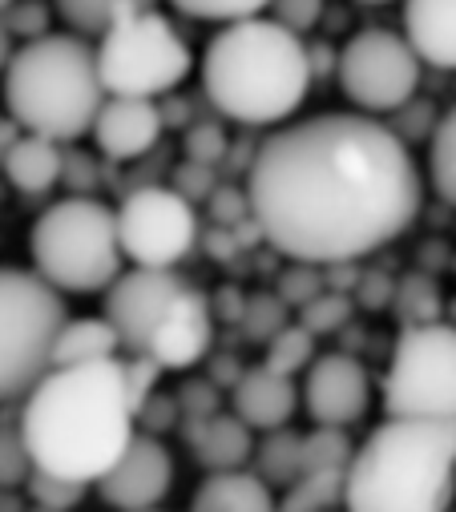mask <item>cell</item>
<instances>
[{
  "label": "cell",
  "instance_id": "40",
  "mask_svg": "<svg viewBox=\"0 0 456 512\" xmlns=\"http://www.w3.org/2000/svg\"><path fill=\"white\" fill-rule=\"evenodd\" d=\"M210 218L222 222V226H235V222H247L251 218V202H247V190H235V186H214L210 198Z\"/></svg>",
  "mask_w": 456,
  "mask_h": 512
},
{
  "label": "cell",
  "instance_id": "28",
  "mask_svg": "<svg viewBox=\"0 0 456 512\" xmlns=\"http://www.w3.org/2000/svg\"><path fill=\"white\" fill-rule=\"evenodd\" d=\"M319 351H315V335L303 327V323H287V327H279L271 339H267V367L271 371H279V375H299V371H307L311 367V359H315Z\"/></svg>",
  "mask_w": 456,
  "mask_h": 512
},
{
  "label": "cell",
  "instance_id": "1",
  "mask_svg": "<svg viewBox=\"0 0 456 512\" xmlns=\"http://www.w3.org/2000/svg\"><path fill=\"white\" fill-rule=\"evenodd\" d=\"M259 234L291 263H360L420 214L424 178L388 121L315 113L271 134L247 166Z\"/></svg>",
  "mask_w": 456,
  "mask_h": 512
},
{
  "label": "cell",
  "instance_id": "25",
  "mask_svg": "<svg viewBox=\"0 0 456 512\" xmlns=\"http://www.w3.org/2000/svg\"><path fill=\"white\" fill-rule=\"evenodd\" d=\"M154 5L158 0H53V9L69 25V33H81V37H101L113 21H122L126 13L154 9Z\"/></svg>",
  "mask_w": 456,
  "mask_h": 512
},
{
  "label": "cell",
  "instance_id": "36",
  "mask_svg": "<svg viewBox=\"0 0 456 512\" xmlns=\"http://www.w3.org/2000/svg\"><path fill=\"white\" fill-rule=\"evenodd\" d=\"M178 416H182V424L186 420H206V416H214V412H222V388L214 379H186L182 388H178Z\"/></svg>",
  "mask_w": 456,
  "mask_h": 512
},
{
  "label": "cell",
  "instance_id": "46",
  "mask_svg": "<svg viewBox=\"0 0 456 512\" xmlns=\"http://www.w3.org/2000/svg\"><path fill=\"white\" fill-rule=\"evenodd\" d=\"M243 375V367H239V359H231V355H218L214 359V371L206 375V379H214L218 388H235V379Z\"/></svg>",
  "mask_w": 456,
  "mask_h": 512
},
{
  "label": "cell",
  "instance_id": "12",
  "mask_svg": "<svg viewBox=\"0 0 456 512\" xmlns=\"http://www.w3.org/2000/svg\"><path fill=\"white\" fill-rule=\"evenodd\" d=\"M182 287H186V279L178 271H158V267L122 271L105 287V319L118 331L122 351L146 355L158 323L166 319V311L174 307Z\"/></svg>",
  "mask_w": 456,
  "mask_h": 512
},
{
  "label": "cell",
  "instance_id": "26",
  "mask_svg": "<svg viewBox=\"0 0 456 512\" xmlns=\"http://www.w3.org/2000/svg\"><path fill=\"white\" fill-rule=\"evenodd\" d=\"M428 182L436 198L456 210V105L436 117L428 134Z\"/></svg>",
  "mask_w": 456,
  "mask_h": 512
},
{
  "label": "cell",
  "instance_id": "44",
  "mask_svg": "<svg viewBox=\"0 0 456 512\" xmlns=\"http://www.w3.org/2000/svg\"><path fill=\"white\" fill-rule=\"evenodd\" d=\"M392 291H396V279L384 275V271H360V283H356V303L368 307V311H380L392 303Z\"/></svg>",
  "mask_w": 456,
  "mask_h": 512
},
{
  "label": "cell",
  "instance_id": "14",
  "mask_svg": "<svg viewBox=\"0 0 456 512\" xmlns=\"http://www.w3.org/2000/svg\"><path fill=\"white\" fill-rule=\"evenodd\" d=\"M93 484H97L101 504H109L113 512L158 508L170 496V484H174V456L166 452V444L158 436L134 432L126 452L113 460Z\"/></svg>",
  "mask_w": 456,
  "mask_h": 512
},
{
  "label": "cell",
  "instance_id": "39",
  "mask_svg": "<svg viewBox=\"0 0 456 512\" xmlns=\"http://www.w3.org/2000/svg\"><path fill=\"white\" fill-rule=\"evenodd\" d=\"M226 154H231V142H226V134L218 130V125L202 121V125H190V130H186V158L190 162L218 166Z\"/></svg>",
  "mask_w": 456,
  "mask_h": 512
},
{
  "label": "cell",
  "instance_id": "27",
  "mask_svg": "<svg viewBox=\"0 0 456 512\" xmlns=\"http://www.w3.org/2000/svg\"><path fill=\"white\" fill-rule=\"evenodd\" d=\"M356 444L348 428H327L315 424L311 432L299 436V472H327V468H348Z\"/></svg>",
  "mask_w": 456,
  "mask_h": 512
},
{
  "label": "cell",
  "instance_id": "4",
  "mask_svg": "<svg viewBox=\"0 0 456 512\" xmlns=\"http://www.w3.org/2000/svg\"><path fill=\"white\" fill-rule=\"evenodd\" d=\"M456 420L388 416L344 468V512H452Z\"/></svg>",
  "mask_w": 456,
  "mask_h": 512
},
{
  "label": "cell",
  "instance_id": "24",
  "mask_svg": "<svg viewBox=\"0 0 456 512\" xmlns=\"http://www.w3.org/2000/svg\"><path fill=\"white\" fill-rule=\"evenodd\" d=\"M299 436H303V432H291V428H271V432H263V440L255 444L247 468H251L263 484L287 488V484L299 476Z\"/></svg>",
  "mask_w": 456,
  "mask_h": 512
},
{
  "label": "cell",
  "instance_id": "41",
  "mask_svg": "<svg viewBox=\"0 0 456 512\" xmlns=\"http://www.w3.org/2000/svg\"><path fill=\"white\" fill-rule=\"evenodd\" d=\"M214 186H218L214 166H202V162H186V166L178 170V178H174V190H178L186 202H206Z\"/></svg>",
  "mask_w": 456,
  "mask_h": 512
},
{
  "label": "cell",
  "instance_id": "30",
  "mask_svg": "<svg viewBox=\"0 0 456 512\" xmlns=\"http://www.w3.org/2000/svg\"><path fill=\"white\" fill-rule=\"evenodd\" d=\"M356 315V299L344 295V291H319L315 299H307L299 307V323L319 339V335H335V331H344Z\"/></svg>",
  "mask_w": 456,
  "mask_h": 512
},
{
  "label": "cell",
  "instance_id": "49",
  "mask_svg": "<svg viewBox=\"0 0 456 512\" xmlns=\"http://www.w3.org/2000/svg\"><path fill=\"white\" fill-rule=\"evenodd\" d=\"M13 49H17V41L9 37V29H5V21H0V77H5V65H9V57H13Z\"/></svg>",
  "mask_w": 456,
  "mask_h": 512
},
{
  "label": "cell",
  "instance_id": "37",
  "mask_svg": "<svg viewBox=\"0 0 456 512\" xmlns=\"http://www.w3.org/2000/svg\"><path fill=\"white\" fill-rule=\"evenodd\" d=\"M323 291V267H315V263H291L283 275H279V287H275V295L287 303V307H303L307 299H315Z\"/></svg>",
  "mask_w": 456,
  "mask_h": 512
},
{
  "label": "cell",
  "instance_id": "52",
  "mask_svg": "<svg viewBox=\"0 0 456 512\" xmlns=\"http://www.w3.org/2000/svg\"><path fill=\"white\" fill-rule=\"evenodd\" d=\"M360 5H392V0H360Z\"/></svg>",
  "mask_w": 456,
  "mask_h": 512
},
{
  "label": "cell",
  "instance_id": "22",
  "mask_svg": "<svg viewBox=\"0 0 456 512\" xmlns=\"http://www.w3.org/2000/svg\"><path fill=\"white\" fill-rule=\"evenodd\" d=\"M122 339L109 327L105 315H81L65 319L53 343V367H73V363H97V359H118Z\"/></svg>",
  "mask_w": 456,
  "mask_h": 512
},
{
  "label": "cell",
  "instance_id": "43",
  "mask_svg": "<svg viewBox=\"0 0 456 512\" xmlns=\"http://www.w3.org/2000/svg\"><path fill=\"white\" fill-rule=\"evenodd\" d=\"M45 13H49L45 5H33V0H25V5H17L13 13H5L0 21H5V29H9V37H13V41H17V37H21V41H29V37L49 33V29H45V21H49Z\"/></svg>",
  "mask_w": 456,
  "mask_h": 512
},
{
  "label": "cell",
  "instance_id": "34",
  "mask_svg": "<svg viewBox=\"0 0 456 512\" xmlns=\"http://www.w3.org/2000/svg\"><path fill=\"white\" fill-rule=\"evenodd\" d=\"M29 472H33V460H29L21 424L0 420V488H21Z\"/></svg>",
  "mask_w": 456,
  "mask_h": 512
},
{
  "label": "cell",
  "instance_id": "31",
  "mask_svg": "<svg viewBox=\"0 0 456 512\" xmlns=\"http://www.w3.org/2000/svg\"><path fill=\"white\" fill-rule=\"evenodd\" d=\"M21 488L29 492L33 504H41V508H57V512H73V508L85 500V492H89V484L69 480V476H57V472H41V468H33V472L25 476Z\"/></svg>",
  "mask_w": 456,
  "mask_h": 512
},
{
  "label": "cell",
  "instance_id": "8",
  "mask_svg": "<svg viewBox=\"0 0 456 512\" xmlns=\"http://www.w3.org/2000/svg\"><path fill=\"white\" fill-rule=\"evenodd\" d=\"M93 57H97L101 89L113 97L158 101L174 93L194 69V53L186 37L158 9H138L126 13L122 21H113L97 37Z\"/></svg>",
  "mask_w": 456,
  "mask_h": 512
},
{
  "label": "cell",
  "instance_id": "23",
  "mask_svg": "<svg viewBox=\"0 0 456 512\" xmlns=\"http://www.w3.org/2000/svg\"><path fill=\"white\" fill-rule=\"evenodd\" d=\"M344 508V468L327 472H299L283 500H275V512H339Z\"/></svg>",
  "mask_w": 456,
  "mask_h": 512
},
{
  "label": "cell",
  "instance_id": "51",
  "mask_svg": "<svg viewBox=\"0 0 456 512\" xmlns=\"http://www.w3.org/2000/svg\"><path fill=\"white\" fill-rule=\"evenodd\" d=\"M25 512H57V508H41V504H33V508H25Z\"/></svg>",
  "mask_w": 456,
  "mask_h": 512
},
{
  "label": "cell",
  "instance_id": "18",
  "mask_svg": "<svg viewBox=\"0 0 456 512\" xmlns=\"http://www.w3.org/2000/svg\"><path fill=\"white\" fill-rule=\"evenodd\" d=\"M186 444L206 472H235L251 464L255 432L235 412H214L206 420H186Z\"/></svg>",
  "mask_w": 456,
  "mask_h": 512
},
{
  "label": "cell",
  "instance_id": "17",
  "mask_svg": "<svg viewBox=\"0 0 456 512\" xmlns=\"http://www.w3.org/2000/svg\"><path fill=\"white\" fill-rule=\"evenodd\" d=\"M231 408L235 416L251 428V432H271V428H287L295 408H299V388L291 375L271 371L267 363L247 367L235 388H231Z\"/></svg>",
  "mask_w": 456,
  "mask_h": 512
},
{
  "label": "cell",
  "instance_id": "13",
  "mask_svg": "<svg viewBox=\"0 0 456 512\" xmlns=\"http://www.w3.org/2000/svg\"><path fill=\"white\" fill-rule=\"evenodd\" d=\"M299 404L311 416V424L327 428H352L368 416L372 408V379L368 367L348 355V351H327L315 355L311 367L303 371Z\"/></svg>",
  "mask_w": 456,
  "mask_h": 512
},
{
  "label": "cell",
  "instance_id": "55",
  "mask_svg": "<svg viewBox=\"0 0 456 512\" xmlns=\"http://www.w3.org/2000/svg\"><path fill=\"white\" fill-rule=\"evenodd\" d=\"M0 492H5V488H0Z\"/></svg>",
  "mask_w": 456,
  "mask_h": 512
},
{
  "label": "cell",
  "instance_id": "35",
  "mask_svg": "<svg viewBox=\"0 0 456 512\" xmlns=\"http://www.w3.org/2000/svg\"><path fill=\"white\" fill-rule=\"evenodd\" d=\"M436 117H440V113H436L428 101H416V97H412V101H404L400 109L388 113V130H392L404 146H412V142H424V138L432 134Z\"/></svg>",
  "mask_w": 456,
  "mask_h": 512
},
{
  "label": "cell",
  "instance_id": "5",
  "mask_svg": "<svg viewBox=\"0 0 456 512\" xmlns=\"http://www.w3.org/2000/svg\"><path fill=\"white\" fill-rule=\"evenodd\" d=\"M105 101L97 57L81 33H41L13 49L5 65V109L21 134L77 142Z\"/></svg>",
  "mask_w": 456,
  "mask_h": 512
},
{
  "label": "cell",
  "instance_id": "16",
  "mask_svg": "<svg viewBox=\"0 0 456 512\" xmlns=\"http://www.w3.org/2000/svg\"><path fill=\"white\" fill-rule=\"evenodd\" d=\"M214 347V311L210 299L198 295L190 283L182 287V295L174 299V307L166 311V319L158 323L146 355L162 367V371H186L194 363H202Z\"/></svg>",
  "mask_w": 456,
  "mask_h": 512
},
{
  "label": "cell",
  "instance_id": "42",
  "mask_svg": "<svg viewBox=\"0 0 456 512\" xmlns=\"http://www.w3.org/2000/svg\"><path fill=\"white\" fill-rule=\"evenodd\" d=\"M174 420H182V416H178V400H174V396H162V392H154V396L138 408V416H134V424H142V432H150V436L166 432Z\"/></svg>",
  "mask_w": 456,
  "mask_h": 512
},
{
  "label": "cell",
  "instance_id": "50",
  "mask_svg": "<svg viewBox=\"0 0 456 512\" xmlns=\"http://www.w3.org/2000/svg\"><path fill=\"white\" fill-rule=\"evenodd\" d=\"M0 512H25V504H21L17 496H9V492H5V496H0Z\"/></svg>",
  "mask_w": 456,
  "mask_h": 512
},
{
  "label": "cell",
  "instance_id": "47",
  "mask_svg": "<svg viewBox=\"0 0 456 512\" xmlns=\"http://www.w3.org/2000/svg\"><path fill=\"white\" fill-rule=\"evenodd\" d=\"M218 303H222V307H218L222 315H235V319H239V315H243L247 295H243V291H235V287H222V291H218Z\"/></svg>",
  "mask_w": 456,
  "mask_h": 512
},
{
  "label": "cell",
  "instance_id": "32",
  "mask_svg": "<svg viewBox=\"0 0 456 512\" xmlns=\"http://www.w3.org/2000/svg\"><path fill=\"white\" fill-rule=\"evenodd\" d=\"M287 311H291V307H287L279 295H247L239 323H243L247 339L267 343V339H271L279 327H287V323H291V319H287Z\"/></svg>",
  "mask_w": 456,
  "mask_h": 512
},
{
  "label": "cell",
  "instance_id": "11",
  "mask_svg": "<svg viewBox=\"0 0 456 512\" xmlns=\"http://www.w3.org/2000/svg\"><path fill=\"white\" fill-rule=\"evenodd\" d=\"M126 263L174 271L198 242V214L174 186H138L113 210Z\"/></svg>",
  "mask_w": 456,
  "mask_h": 512
},
{
  "label": "cell",
  "instance_id": "29",
  "mask_svg": "<svg viewBox=\"0 0 456 512\" xmlns=\"http://www.w3.org/2000/svg\"><path fill=\"white\" fill-rule=\"evenodd\" d=\"M388 307L400 315L404 327H416V323H432V319H440V307H444V303H440V287H436V279H428V275H408V279L396 283Z\"/></svg>",
  "mask_w": 456,
  "mask_h": 512
},
{
  "label": "cell",
  "instance_id": "33",
  "mask_svg": "<svg viewBox=\"0 0 456 512\" xmlns=\"http://www.w3.org/2000/svg\"><path fill=\"white\" fill-rule=\"evenodd\" d=\"M174 13H186L194 21H214V25H226V21H243V17H259L267 9V0H166Z\"/></svg>",
  "mask_w": 456,
  "mask_h": 512
},
{
  "label": "cell",
  "instance_id": "6",
  "mask_svg": "<svg viewBox=\"0 0 456 512\" xmlns=\"http://www.w3.org/2000/svg\"><path fill=\"white\" fill-rule=\"evenodd\" d=\"M33 271L61 295H97L126 271L118 218L93 194H69L29 226Z\"/></svg>",
  "mask_w": 456,
  "mask_h": 512
},
{
  "label": "cell",
  "instance_id": "9",
  "mask_svg": "<svg viewBox=\"0 0 456 512\" xmlns=\"http://www.w3.org/2000/svg\"><path fill=\"white\" fill-rule=\"evenodd\" d=\"M384 412L408 420H456V327L444 319L404 327L388 371Z\"/></svg>",
  "mask_w": 456,
  "mask_h": 512
},
{
  "label": "cell",
  "instance_id": "48",
  "mask_svg": "<svg viewBox=\"0 0 456 512\" xmlns=\"http://www.w3.org/2000/svg\"><path fill=\"white\" fill-rule=\"evenodd\" d=\"M17 134H21V130H17V121L0 113V158H5V150H9V142H13Z\"/></svg>",
  "mask_w": 456,
  "mask_h": 512
},
{
  "label": "cell",
  "instance_id": "21",
  "mask_svg": "<svg viewBox=\"0 0 456 512\" xmlns=\"http://www.w3.org/2000/svg\"><path fill=\"white\" fill-rule=\"evenodd\" d=\"M190 512H275V492L251 468L206 472L190 496Z\"/></svg>",
  "mask_w": 456,
  "mask_h": 512
},
{
  "label": "cell",
  "instance_id": "54",
  "mask_svg": "<svg viewBox=\"0 0 456 512\" xmlns=\"http://www.w3.org/2000/svg\"><path fill=\"white\" fill-rule=\"evenodd\" d=\"M0 5H9V0H0Z\"/></svg>",
  "mask_w": 456,
  "mask_h": 512
},
{
  "label": "cell",
  "instance_id": "3",
  "mask_svg": "<svg viewBox=\"0 0 456 512\" xmlns=\"http://www.w3.org/2000/svg\"><path fill=\"white\" fill-rule=\"evenodd\" d=\"M315 85L307 41L271 17L226 21L202 53L206 101L239 125L267 130L295 117Z\"/></svg>",
  "mask_w": 456,
  "mask_h": 512
},
{
  "label": "cell",
  "instance_id": "38",
  "mask_svg": "<svg viewBox=\"0 0 456 512\" xmlns=\"http://www.w3.org/2000/svg\"><path fill=\"white\" fill-rule=\"evenodd\" d=\"M323 5L327 0H267L263 13H271V21H279L283 29L303 37L323 21Z\"/></svg>",
  "mask_w": 456,
  "mask_h": 512
},
{
  "label": "cell",
  "instance_id": "15",
  "mask_svg": "<svg viewBox=\"0 0 456 512\" xmlns=\"http://www.w3.org/2000/svg\"><path fill=\"white\" fill-rule=\"evenodd\" d=\"M162 130H166V117H162L158 101H150V97H113V93H105V101H101V109L89 125L97 150L109 162L146 158L162 142Z\"/></svg>",
  "mask_w": 456,
  "mask_h": 512
},
{
  "label": "cell",
  "instance_id": "45",
  "mask_svg": "<svg viewBox=\"0 0 456 512\" xmlns=\"http://www.w3.org/2000/svg\"><path fill=\"white\" fill-rule=\"evenodd\" d=\"M61 182H77V194H89L93 190V162L85 154H65V170H61Z\"/></svg>",
  "mask_w": 456,
  "mask_h": 512
},
{
  "label": "cell",
  "instance_id": "10",
  "mask_svg": "<svg viewBox=\"0 0 456 512\" xmlns=\"http://www.w3.org/2000/svg\"><path fill=\"white\" fill-rule=\"evenodd\" d=\"M424 61L404 41V33L392 29H360L348 37V45L335 57V77L344 97L356 105V113L388 117L420 89Z\"/></svg>",
  "mask_w": 456,
  "mask_h": 512
},
{
  "label": "cell",
  "instance_id": "19",
  "mask_svg": "<svg viewBox=\"0 0 456 512\" xmlns=\"http://www.w3.org/2000/svg\"><path fill=\"white\" fill-rule=\"evenodd\" d=\"M404 41L432 69H456V0H404Z\"/></svg>",
  "mask_w": 456,
  "mask_h": 512
},
{
  "label": "cell",
  "instance_id": "53",
  "mask_svg": "<svg viewBox=\"0 0 456 512\" xmlns=\"http://www.w3.org/2000/svg\"><path fill=\"white\" fill-rule=\"evenodd\" d=\"M146 512H162V508H146Z\"/></svg>",
  "mask_w": 456,
  "mask_h": 512
},
{
  "label": "cell",
  "instance_id": "2",
  "mask_svg": "<svg viewBox=\"0 0 456 512\" xmlns=\"http://www.w3.org/2000/svg\"><path fill=\"white\" fill-rule=\"evenodd\" d=\"M17 424L33 468L93 484L138 432L122 359L49 367L21 400Z\"/></svg>",
  "mask_w": 456,
  "mask_h": 512
},
{
  "label": "cell",
  "instance_id": "7",
  "mask_svg": "<svg viewBox=\"0 0 456 512\" xmlns=\"http://www.w3.org/2000/svg\"><path fill=\"white\" fill-rule=\"evenodd\" d=\"M65 319V295L37 271L0 267V404H21L53 367V343Z\"/></svg>",
  "mask_w": 456,
  "mask_h": 512
},
{
  "label": "cell",
  "instance_id": "20",
  "mask_svg": "<svg viewBox=\"0 0 456 512\" xmlns=\"http://www.w3.org/2000/svg\"><path fill=\"white\" fill-rule=\"evenodd\" d=\"M0 170H5L13 190L41 198L61 182L65 150H61V142L41 138V134H17L5 150V158H0Z\"/></svg>",
  "mask_w": 456,
  "mask_h": 512
}]
</instances>
